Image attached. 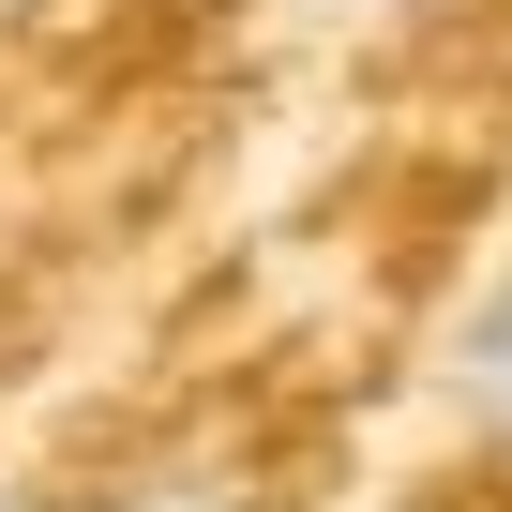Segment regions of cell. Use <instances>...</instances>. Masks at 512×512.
<instances>
[{
    "label": "cell",
    "instance_id": "6da1fadb",
    "mask_svg": "<svg viewBox=\"0 0 512 512\" xmlns=\"http://www.w3.org/2000/svg\"><path fill=\"white\" fill-rule=\"evenodd\" d=\"M437 392H452V422H467V437H497V452H512V272H497V287L452 317V362H437Z\"/></svg>",
    "mask_w": 512,
    "mask_h": 512
},
{
    "label": "cell",
    "instance_id": "7a4b0ae2",
    "mask_svg": "<svg viewBox=\"0 0 512 512\" xmlns=\"http://www.w3.org/2000/svg\"><path fill=\"white\" fill-rule=\"evenodd\" d=\"M121 512H226V482H151V497H121Z\"/></svg>",
    "mask_w": 512,
    "mask_h": 512
},
{
    "label": "cell",
    "instance_id": "3957f363",
    "mask_svg": "<svg viewBox=\"0 0 512 512\" xmlns=\"http://www.w3.org/2000/svg\"><path fill=\"white\" fill-rule=\"evenodd\" d=\"M0 512H16V497H0Z\"/></svg>",
    "mask_w": 512,
    "mask_h": 512
}]
</instances>
